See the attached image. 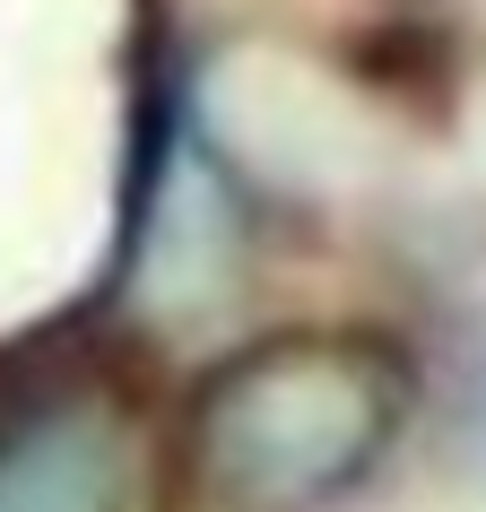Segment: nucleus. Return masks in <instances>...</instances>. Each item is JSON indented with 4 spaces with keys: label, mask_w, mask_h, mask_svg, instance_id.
I'll list each match as a JSON object with an SVG mask.
<instances>
[{
    "label": "nucleus",
    "mask_w": 486,
    "mask_h": 512,
    "mask_svg": "<svg viewBox=\"0 0 486 512\" xmlns=\"http://www.w3.org/2000/svg\"><path fill=\"white\" fill-rule=\"evenodd\" d=\"M408 417V365L382 339H252L191 400V469L226 512H322L374 478Z\"/></svg>",
    "instance_id": "1"
},
{
    "label": "nucleus",
    "mask_w": 486,
    "mask_h": 512,
    "mask_svg": "<svg viewBox=\"0 0 486 512\" xmlns=\"http://www.w3.org/2000/svg\"><path fill=\"white\" fill-rule=\"evenodd\" d=\"M0 512H131V434L105 400L53 391L0 417Z\"/></svg>",
    "instance_id": "2"
}]
</instances>
